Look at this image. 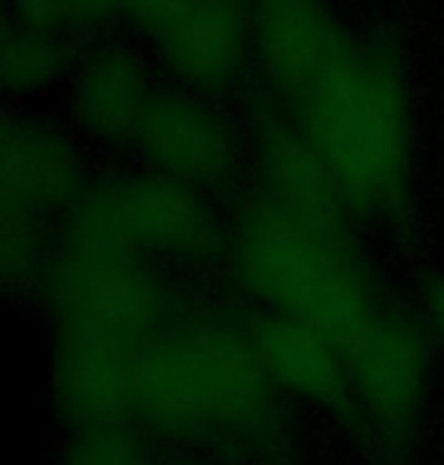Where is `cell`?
<instances>
[{
  "instance_id": "6da1fadb",
  "label": "cell",
  "mask_w": 444,
  "mask_h": 465,
  "mask_svg": "<svg viewBox=\"0 0 444 465\" xmlns=\"http://www.w3.org/2000/svg\"><path fill=\"white\" fill-rule=\"evenodd\" d=\"M256 180L225 216V274L243 313L292 322L341 359L356 438L399 450L420 429L432 341L423 313L399 302L356 228L290 140H252Z\"/></svg>"
},
{
  "instance_id": "7a4b0ae2",
  "label": "cell",
  "mask_w": 444,
  "mask_h": 465,
  "mask_svg": "<svg viewBox=\"0 0 444 465\" xmlns=\"http://www.w3.org/2000/svg\"><path fill=\"white\" fill-rule=\"evenodd\" d=\"M256 125L281 131L356 228L414 210L417 116L405 61L332 0H250Z\"/></svg>"
},
{
  "instance_id": "3957f363",
  "label": "cell",
  "mask_w": 444,
  "mask_h": 465,
  "mask_svg": "<svg viewBox=\"0 0 444 465\" xmlns=\"http://www.w3.org/2000/svg\"><path fill=\"white\" fill-rule=\"evenodd\" d=\"M281 399L247 317L189 295L137 353L119 423L155 444L252 460L283 441Z\"/></svg>"
},
{
  "instance_id": "277c9868",
  "label": "cell",
  "mask_w": 444,
  "mask_h": 465,
  "mask_svg": "<svg viewBox=\"0 0 444 465\" xmlns=\"http://www.w3.org/2000/svg\"><path fill=\"white\" fill-rule=\"evenodd\" d=\"M92 180L74 128L31 107L6 113L0 159V262L10 292L40 289Z\"/></svg>"
},
{
  "instance_id": "5b68a950",
  "label": "cell",
  "mask_w": 444,
  "mask_h": 465,
  "mask_svg": "<svg viewBox=\"0 0 444 465\" xmlns=\"http://www.w3.org/2000/svg\"><path fill=\"white\" fill-rule=\"evenodd\" d=\"M74 216L164 268H202L225 256V219L211 195L143 171L94 177Z\"/></svg>"
},
{
  "instance_id": "8992f818",
  "label": "cell",
  "mask_w": 444,
  "mask_h": 465,
  "mask_svg": "<svg viewBox=\"0 0 444 465\" xmlns=\"http://www.w3.org/2000/svg\"><path fill=\"white\" fill-rule=\"evenodd\" d=\"M119 25L173 85L213 101L250 85V0H119Z\"/></svg>"
},
{
  "instance_id": "52a82bcc",
  "label": "cell",
  "mask_w": 444,
  "mask_h": 465,
  "mask_svg": "<svg viewBox=\"0 0 444 465\" xmlns=\"http://www.w3.org/2000/svg\"><path fill=\"white\" fill-rule=\"evenodd\" d=\"M252 149L220 101L162 83L143 110L125 155L137 171L213 195L247 168Z\"/></svg>"
},
{
  "instance_id": "ba28073f",
  "label": "cell",
  "mask_w": 444,
  "mask_h": 465,
  "mask_svg": "<svg viewBox=\"0 0 444 465\" xmlns=\"http://www.w3.org/2000/svg\"><path fill=\"white\" fill-rule=\"evenodd\" d=\"M162 80L141 46L122 40H92L64 83L71 128L80 140L125 153L143 110Z\"/></svg>"
},
{
  "instance_id": "9c48e42d",
  "label": "cell",
  "mask_w": 444,
  "mask_h": 465,
  "mask_svg": "<svg viewBox=\"0 0 444 465\" xmlns=\"http://www.w3.org/2000/svg\"><path fill=\"white\" fill-rule=\"evenodd\" d=\"M85 46L89 43H80L67 34L6 19L4 55H0L6 94L22 101V107H28L46 92L64 89Z\"/></svg>"
},
{
  "instance_id": "30bf717a",
  "label": "cell",
  "mask_w": 444,
  "mask_h": 465,
  "mask_svg": "<svg viewBox=\"0 0 444 465\" xmlns=\"http://www.w3.org/2000/svg\"><path fill=\"white\" fill-rule=\"evenodd\" d=\"M58 465H164L155 441L128 423L64 429Z\"/></svg>"
},
{
  "instance_id": "8fae6325",
  "label": "cell",
  "mask_w": 444,
  "mask_h": 465,
  "mask_svg": "<svg viewBox=\"0 0 444 465\" xmlns=\"http://www.w3.org/2000/svg\"><path fill=\"white\" fill-rule=\"evenodd\" d=\"M423 322L429 331L432 347L444 359V274H432L423 283Z\"/></svg>"
}]
</instances>
